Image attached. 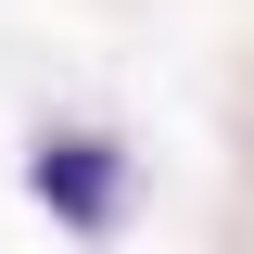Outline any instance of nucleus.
Returning a JSON list of instances; mask_svg holds the SVG:
<instances>
[{"instance_id":"nucleus-1","label":"nucleus","mask_w":254,"mask_h":254,"mask_svg":"<svg viewBox=\"0 0 254 254\" xmlns=\"http://www.w3.org/2000/svg\"><path fill=\"white\" fill-rule=\"evenodd\" d=\"M26 190L51 203V229H76V242H115V229H127V153L102 140V127L26 140Z\"/></svg>"}]
</instances>
